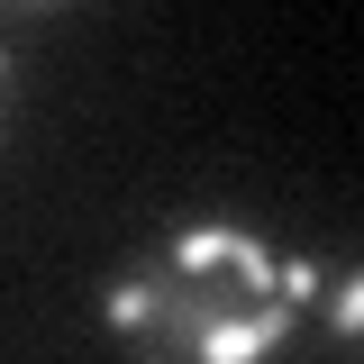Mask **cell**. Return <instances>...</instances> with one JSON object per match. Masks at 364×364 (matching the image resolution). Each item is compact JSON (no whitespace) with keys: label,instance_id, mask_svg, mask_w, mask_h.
Instances as JSON below:
<instances>
[{"label":"cell","instance_id":"5b68a950","mask_svg":"<svg viewBox=\"0 0 364 364\" xmlns=\"http://www.w3.org/2000/svg\"><path fill=\"white\" fill-rule=\"evenodd\" d=\"M0 82H9V55H0Z\"/></svg>","mask_w":364,"mask_h":364},{"label":"cell","instance_id":"6da1fadb","mask_svg":"<svg viewBox=\"0 0 364 364\" xmlns=\"http://www.w3.org/2000/svg\"><path fill=\"white\" fill-rule=\"evenodd\" d=\"M100 318L119 328V337H155L164 346V318H173V273H128V282H109L100 291Z\"/></svg>","mask_w":364,"mask_h":364},{"label":"cell","instance_id":"3957f363","mask_svg":"<svg viewBox=\"0 0 364 364\" xmlns=\"http://www.w3.org/2000/svg\"><path fill=\"white\" fill-rule=\"evenodd\" d=\"M355 328H364V282H355V273H337V291H328V337L355 346Z\"/></svg>","mask_w":364,"mask_h":364},{"label":"cell","instance_id":"277c9868","mask_svg":"<svg viewBox=\"0 0 364 364\" xmlns=\"http://www.w3.org/2000/svg\"><path fill=\"white\" fill-rule=\"evenodd\" d=\"M9 9H55V0H9Z\"/></svg>","mask_w":364,"mask_h":364},{"label":"cell","instance_id":"7a4b0ae2","mask_svg":"<svg viewBox=\"0 0 364 364\" xmlns=\"http://www.w3.org/2000/svg\"><path fill=\"white\" fill-rule=\"evenodd\" d=\"M237 237H246V228H228V219H200V228H182L173 246H164V273H173V282H210V273H228Z\"/></svg>","mask_w":364,"mask_h":364}]
</instances>
